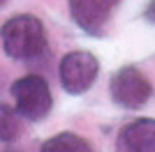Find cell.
<instances>
[{
	"label": "cell",
	"mask_w": 155,
	"mask_h": 152,
	"mask_svg": "<svg viewBox=\"0 0 155 152\" xmlns=\"http://www.w3.org/2000/svg\"><path fill=\"white\" fill-rule=\"evenodd\" d=\"M0 44L5 55L19 62H32L49 53L46 30L32 14H16L7 19L0 28Z\"/></svg>",
	"instance_id": "6da1fadb"
},
{
	"label": "cell",
	"mask_w": 155,
	"mask_h": 152,
	"mask_svg": "<svg viewBox=\"0 0 155 152\" xmlns=\"http://www.w3.org/2000/svg\"><path fill=\"white\" fill-rule=\"evenodd\" d=\"M12 97L21 118H26L30 122H39L51 113L53 97H51V90H49V83L37 74L16 78L12 83Z\"/></svg>",
	"instance_id": "7a4b0ae2"
},
{
	"label": "cell",
	"mask_w": 155,
	"mask_h": 152,
	"mask_svg": "<svg viewBox=\"0 0 155 152\" xmlns=\"http://www.w3.org/2000/svg\"><path fill=\"white\" fill-rule=\"evenodd\" d=\"M97 71H100V62L97 58L88 51H72L65 53L58 67L60 85L65 88L67 95H84L91 90V85L95 83Z\"/></svg>",
	"instance_id": "3957f363"
},
{
	"label": "cell",
	"mask_w": 155,
	"mask_h": 152,
	"mask_svg": "<svg viewBox=\"0 0 155 152\" xmlns=\"http://www.w3.org/2000/svg\"><path fill=\"white\" fill-rule=\"evenodd\" d=\"M109 92L116 106L134 111V108H141L153 97V85L137 67H120L111 76Z\"/></svg>",
	"instance_id": "277c9868"
},
{
	"label": "cell",
	"mask_w": 155,
	"mask_h": 152,
	"mask_svg": "<svg viewBox=\"0 0 155 152\" xmlns=\"http://www.w3.org/2000/svg\"><path fill=\"white\" fill-rule=\"evenodd\" d=\"M120 2L123 0H70V14L84 32L102 37Z\"/></svg>",
	"instance_id": "5b68a950"
},
{
	"label": "cell",
	"mask_w": 155,
	"mask_h": 152,
	"mask_svg": "<svg viewBox=\"0 0 155 152\" xmlns=\"http://www.w3.org/2000/svg\"><path fill=\"white\" fill-rule=\"evenodd\" d=\"M116 152H155V120L139 118L118 131Z\"/></svg>",
	"instance_id": "8992f818"
},
{
	"label": "cell",
	"mask_w": 155,
	"mask_h": 152,
	"mask_svg": "<svg viewBox=\"0 0 155 152\" xmlns=\"http://www.w3.org/2000/svg\"><path fill=\"white\" fill-rule=\"evenodd\" d=\"M39 152H95V150L86 138L65 131V134H56L49 141H44Z\"/></svg>",
	"instance_id": "52a82bcc"
},
{
	"label": "cell",
	"mask_w": 155,
	"mask_h": 152,
	"mask_svg": "<svg viewBox=\"0 0 155 152\" xmlns=\"http://www.w3.org/2000/svg\"><path fill=\"white\" fill-rule=\"evenodd\" d=\"M21 131H23L21 113L7 104H0V143H14Z\"/></svg>",
	"instance_id": "ba28073f"
},
{
	"label": "cell",
	"mask_w": 155,
	"mask_h": 152,
	"mask_svg": "<svg viewBox=\"0 0 155 152\" xmlns=\"http://www.w3.org/2000/svg\"><path fill=\"white\" fill-rule=\"evenodd\" d=\"M143 16L150 21V23H155V0H150L148 7H146V12H143Z\"/></svg>",
	"instance_id": "9c48e42d"
},
{
	"label": "cell",
	"mask_w": 155,
	"mask_h": 152,
	"mask_svg": "<svg viewBox=\"0 0 155 152\" xmlns=\"http://www.w3.org/2000/svg\"><path fill=\"white\" fill-rule=\"evenodd\" d=\"M5 2H7V0H0V7H2V5H5Z\"/></svg>",
	"instance_id": "30bf717a"
},
{
	"label": "cell",
	"mask_w": 155,
	"mask_h": 152,
	"mask_svg": "<svg viewBox=\"0 0 155 152\" xmlns=\"http://www.w3.org/2000/svg\"><path fill=\"white\" fill-rule=\"evenodd\" d=\"M7 152H12V150H7Z\"/></svg>",
	"instance_id": "8fae6325"
}]
</instances>
